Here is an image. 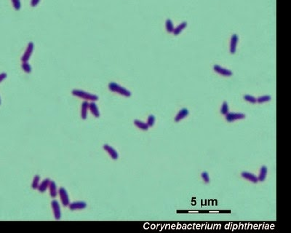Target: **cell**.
<instances>
[{"label": "cell", "instance_id": "cell-1", "mask_svg": "<svg viewBox=\"0 0 291 233\" xmlns=\"http://www.w3.org/2000/svg\"><path fill=\"white\" fill-rule=\"evenodd\" d=\"M108 89L112 92L118 93L119 95L125 96V97H130L132 95L130 91L122 86L119 85V84L114 83V82H112L108 84Z\"/></svg>", "mask_w": 291, "mask_h": 233}, {"label": "cell", "instance_id": "cell-2", "mask_svg": "<svg viewBox=\"0 0 291 233\" xmlns=\"http://www.w3.org/2000/svg\"><path fill=\"white\" fill-rule=\"evenodd\" d=\"M73 96H77V97L82 98L86 101H95L98 100V97L95 94H92L87 93L86 91H82V90H73L72 91Z\"/></svg>", "mask_w": 291, "mask_h": 233}, {"label": "cell", "instance_id": "cell-3", "mask_svg": "<svg viewBox=\"0 0 291 233\" xmlns=\"http://www.w3.org/2000/svg\"><path fill=\"white\" fill-rule=\"evenodd\" d=\"M33 49H34V44L32 42H30L27 45L26 49L25 50L24 55H23L21 58L22 62H28L29 60L30 59L31 55H32Z\"/></svg>", "mask_w": 291, "mask_h": 233}, {"label": "cell", "instance_id": "cell-4", "mask_svg": "<svg viewBox=\"0 0 291 233\" xmlns=\"http://www.w3.org/2000/svg\"><path fill=\"white\" fill-rule=\"evenodd\" d=\"M226 116V119L229 123H232L238 119H242L245 118V114L241 112H229Z\"/></svg>", "mask_w": 291, "mask_h": 233}, {"label": "cell", "instance_id": "cell-5", "mask_svg": "<svg viewBox=\"0 0 291 233\" xmlns=\"http://www.w3.org/2000/svg\"><path fill=\"white\" fill-rule=\"evenodd\" d=\"M58 193H59L60 200L64 206H68L70 203V199L68 197V192H67L66 190L64 187H60L58 190Z\"/></svg>", "mask_w": 291, "mask_h": 233}, {"label": "cell", "instance_id": "cell-6", "mask_svg": "<svg viewBox=\"0 0 291 233\" xmlns=\"http://www.w3.org/2000/svg\"><path fill=\"white\" fill-rule=\"evenodd\" d=\"M213 70H214L215 72H217L218 74L222 75V76L224 77H230L233 74L232 71L229 69H226L224 67H222L220 66V65L215 64L213 66Z\"/></svg>", "mask_w": 291, "mask_h": 233}, {"label": "cell", "instance_id": "cell-7", "mask_svg": "<svg viewBox=\"0 0 291 233\" xmlns=\"http://www.w3.org/2000/svg\"><path fill=\"white\" fill-rule=\"evenodd\" d=\"M51 205L55 219L56 220H59L61 218V211H60L59 203H58L57 200H53L51 203Z\"/></svg>", "mask_w": 291, "mask_h": 233}, {"label": "cell", "instance_id": "cell-8", "mask_svg": "<svg viewBox=\"0 0 291 233\" xmlns=\"http://www.w3.org/2000/svg\"><path fill=\"white\" fill-rule=\"evenodd\" d=\"M239 43V36L236 34H234L231 36V41H230V52L231 54H234L236 51V48H237Z\"/></svg>", "mask_w": 291, "mask_h": 233}, {"label": "cell", "instance_id": "cell-9", "mask_svg": "<svg viewBox=\"0 0 291 233\" xmlns=\"http://www.w3.org/2000/svg\"><path fill=\"white\" fill-rule=\"evenodd\" d=\"M69 209L72 211L76 210H82L87 207V203L84 201H76V202L70 203L68 205Z\"/></svg>", "mask_w": 291, "mask_h": 233}, {"label": "cell", "instance_id": "cell-10", "mask_svg": "<svg viewBox=\"0 0 291 233\" xmlns=\"http://www.w3.org/2000/svg\"><path fill=\"white\" fill-rule=\"evenodd\" d=\"M103 147H104V150H105L106 152L108 153V155H110L111 157H112L113 159H118V157H119L118 152H117V150L113 148L112 146L108 145V144H104Z\"/></svg>", "mask_w": 291, "mask_h": 233}, {"label": "cell", "instance_id": "cell-11", "mask_svg": "<svg viewBox=\"0 0 291 233\" xmlns=\"http://www.w3.org/2000/svg\"><path fill=\"white\" fill-rule=\"evenodd\" d=\"M189 111L188 109H186V108L181 109V110L178 112L176 116H175V121L176 122V123H178V122H180L181 120H182V119L186 118V117L189 116Z\"/></svg>", "mask_w": 291, "mask_h": 233}, {"label": "cell", "instance_id": "cell-12", "mask_svg": "<svg viewBox=\"0 0 291 233\" xmlns=\"http://www.w3.org/2000/svg\"><path fill=\"white\" fill-rule=\"evenodd\" d=\"M242 177L245 178V179L248 180V181H250L253 183H257L258 181V177L256 176H255L254 174L250 173V172H247V171H243L242 173Z\"/></svg>", "mask_w": 291, "mask_h": 233}, {"label": "cell", "instance_id": "cell-13", "mask_svg": "<svg viewBox=\"0 0 291 233\" xmlns=\"http://www.w3.org/2000/svg\"><path fill=\"white\" fill-rule=\"evenodd\" d=\"M89 110V103L85 101L82 104L81 108V117L82 119H86L87 117V112Z\"/></svg>", "mask_w": 291, "mask_h": 233}, {"label": "cell", "instance_id": "cell-14", "mask_svg": "<svg viewBox=\"0 0 291 233\" xmlns=\"http://www.w3.org/2000/svg\"><path fill=\"white\" fill-rule=\"evenodd\" d=\"M89 110L94 117H100L99 110H98V107L97 106V104L95 103V101H91V103H89Z\"/></svg>", "mask_w": 291, "mask_h": 233}, {"label": "cell", "instance_id": "cell-15", "mask_svg": "<svg viewBox=\"0 0 291 233\" xmlns=\"http://www.w3.org/2000/svg\"><path fill=\"white\" fill-rule=\"evenodd\" d=\"M49 190H50V195L52 198H55L57 196L58 190H57V184L54 181H50L49 184Z\"/></svg>", "mask_w": 291, "mask_h": 233}, {"label": "cell", "instance_id": "cell-16", "mask_svg": "<svg viewBox=\"0 0 291 233\" xmlns=\"http://www.w3.org/2000/svg\"><path fill=\"white\" fill-rule=\"evenodd\" d=\"M50 180L49 178H45V180H43V181L42 183L39 184V187L37 190H39V192H45L46 190H47V188L49 187V184H50Z\"/></svg>", "mask_w": 291, "mask_h": 233}, {"label": "cell", "instance_id": "cell-17", "mask_svg": "<svg viewBox=\"0 0 291 233\" xmlns=\"http://www.w3.org/2000/svg\"><path fill=\"white\" fill-rule=\"evenodd\" d=\"M187 26V23L186 22H182L181 24H180L179 26L177 27L174 28V30L173 31V34L175 36H177L181 34L182 31H183V29H186V27Z\"/></svg>", "mask_w": 291, "mask_h": 233}, {"label": "cell", "instance_id": "cell-18", "mask_svg": "<svg viewBox=\"0 0 291 233\" xmlns=\"http://www.w3.org/2000/svg\"><path fill=\"white\" fill-rule=\"evenodd\" d=\"M134 124H135L136 127H138L141 130H143V131H147L148 128H149L147 125V123L139 120V119H135V120H134Z\"/></svg>", "mask_w": 291, "mask_h": 233}, {"label": "cell", "instance_id": "cell-19", "mask_svg": "<svg viewBox=\"0 0 291 233\" xmlns=\"http://www.w3.org/2000/svg\"><path fill=\"white\" fill-rule=\"evenodd\" d=\"M267 172H268V168H267V166H262L261 168L260 173H259V176L258 177V181H265L266 178H267Z\"/></svg>", "mask_w": 291, "mask_h": 233}, {"label": "cell", "instance_id": "cell-20", "mask_svg": "<svg viewBox=\"0 0 291 233\" xmlns=\"http://www.w3.org/2000/svg\"><path fill=\"white\" fill-rule=\"evenodd\" d=\"M271 99V96L264 95V96H260V97H258V98H257V103H258V104H263V103L270 101Z\"/></svg>", "mask_w": 291, "mask_h": 233}, {"label": "cell", "instance_id": "cell-21", "mask_svg": "<svg viewBox=\"0 0 291 233\" xmlns=\"http://www.w3.org/2000/svg\"><path fill=\"white\" fill-rule=\"evenodd\" d=\"M165 26H166V29H167V32L173 33V30H174V25H173V23L172 20H171L170 19H167L166 20Z\"/></svg>", "mask_w": 291, "mask_h": 233}, {"label": "cell", "instance_id": "cell-22", "mask_svg": "<svg viewBox=\"0 0 291 233\" xmlns=\"http://www.w3.org/2000/svg\"><path fill=\"white\" fill-rule=\"evenodd\" d=\"M39 181H40V176L39 175H36L33 178L32 184H31V187L34 190L36 189H38L39 185Z\"/></svg>", "mask_w": 291, "mask_h": 233}, {"label": "cell", "instance_id": "cell-23", "mask_svg": "<svg viewBox=\"0 0 291 233\" xmlns=\"http://www.w3.org/2000/svg\"><path fill=\"white\" fill-rule=\"evenodd\" d=\"M229 112V104L227 101H224L222 104L221 109V113L223 115H227L228 113Z\"/></svg>", "mask_w": 291, "mask_h": 233}, {"label": "cell", "instance_id": "cell-24", "mask_svg": "<svg viewBox=\"0 0 291 233\" xmlns=\"http://www.w3.org/2000/svg\"><path fill=\"white\" fill-rule=\"evenodd\" d=\"M243 98L246 101L250 103V104H255V103H257V98H255L254 96L249 95V94H246V95H245L243 96Z\"/></svg>", "mask_w": 291, "mask_h": 233}, {"label": "cell", "instance_id": "cell-25", "mask_svg": "<svg viewBox=\"0 0 291 233\" xmlns=\"http://www.w3.org/2000/svg\"><path fill=\"white\" fill-rule=\"evenodd\" d=\"M155 121H156V118H155V117H154V115L151 114L148 116L146 123H147L148 127H152V126H154V124H155Z\"/></svg>", "mask_w": 291, "mask_h": 233}, {"label": "cell", "instance_id": "cell-26", "mask_svg": "<svg viewBox=\"0 0 291 233\" xmlns=\"http://www.w3.org/2000/svg\"><path fill=\"white\" fill-rule=\"evenodd\" d=\"M21 66H22L23 70L26 73H31V70H32V68H31V65L29 64L28 62H23Z\"/></svg>", "mask_w": 291, "mask_h": 233}, {"label": "cell", "instance_id": "cell-27", "mask_svg": "<svg viewBox=\"0 0 291 233\" xmlns=\"http://www.w3.org/2000/svg\"><path fill=\"white\" fill-rule=\"evenodd\" d=\"M14 9L15 10H19L21 8V2L20 0H11Z\"/></svg>", "mask_w": 291, "mask_h": 233}, {"label": "cell", "instance_id": "cell-28", "mask_svg": "<svg viewBox=\"0 0 291 233\" xmlns=\"http://www.w3.org/2000/svg\"><path fill=\"white\" fill-rule=\"evenodd\" d=\"M201 176H202V178L205 183H209L210 182V176H209V174L207 171L202 172V174H201Z\"/></svg>", "mask_w": 291, "mask_h": 233}, {"label": "cell", "instance_id": "cell-29", "mask_svg": "<svg viewBox=\"0 0 291 233\" xmlns=\"http://www.w3.org/2000/svg\"><path fill=\"white\" fill-rule=\"evenodd\" d=\"M7 75L6 73H1V74H0V83H1L3 80H5V79L7 78Z\"/></svg>", "mask_w": 291, "mask_h": 233}, {"label": "cell", "instance_id": "cell-30", "mask_svg": "<svg viewBox=\"0 0 291 233\" xmlns=\"http://www.w3.org/2000/svg\"><path fill=\"white\" fill-rule=\"evenodd\" d=\"M40 2V0H31V7H36Z\"/></svg>", "mask_w": 291, "mask_h": 233}, {"label": "cell", "instance_id": "cell-31", "mask_svg": "<svg viewBox=\"0 0 291 233\" xmlns=\"http://www.w3.org/2000/svg\"><path fill=\"white\" fill-rule=\"evenodd\" d=\"M0 104H1V98H0Z\"/></svg>", "mask_w": 291, "mask_h": 233}]
</instances>
